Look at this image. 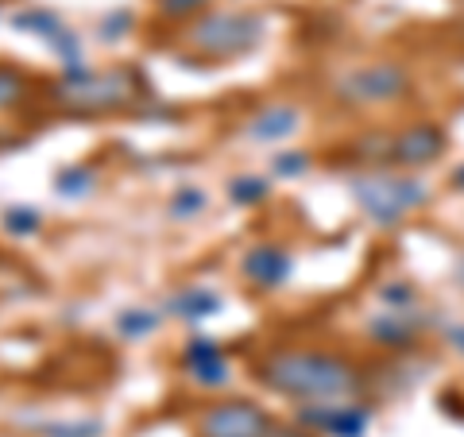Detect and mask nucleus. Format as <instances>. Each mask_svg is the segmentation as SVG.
I'll return each instance as SVG.
<instances>
[{"label":"nucleus","mask_w":464,"mask_h":437,"mask_svg":"<svg viewBox=\"0 0 464 437\" xmlns=\"http://www.w3.org/2000/svg\"><path fill=\"white\" fill-rule=\"evenodd\" d=\"M259 384L302 403H337L356 387V368L333 353H295L279 348L259 364Z\"/></svg>","instance_id":"1"},{"label":"nucleus","mask_w":464,"mask_h":437,"mask_svg":"<svg viewBox=\"0 0 464 437\" xmlns=\"http://www.w3.org/2000/svg\"><path fill=\"white\" fill-rule=\"evenodd\" d=\"M186 39L201 58H240L264 43V20L256 12H206L190 24Z\"/></svg>","instance_id":"2"},{"label":"nucleus","mask_w":464,"mask_h":437,"mask_svg":"<svg viewBox=\"0 0 464 437\" xmlns=\"http://www.w3.org/2000/svg\"><path fill=\"white\" fill-rule=\"evenodd\" d=\"M353 198L360 201L375 225H399V217L406 209L422 206L426 186L414 179H387V174H360L353 179Z\"/></svg>","instance_id":"3"},{"label":"nucleus","mask_w":464,"mask_h":437,"mask_svg":"<svg viewBox=\"0 0 464 437\" xmlns=\"http://www.w3.org/2000/svg\"><path fill=\"white\" fill-rule=\"evenodd\" d=\"M406 70L395 63H372L360 70H348L337 82V97L344 105H380V101H395L399 93H406Z\"/></svg>","instance_id":"4"},{"label":"nucleus","mask_w":464,"mask_h":437,"mask_svg":"<svg viewBox=\"0 0 464 437\" xmlns=\"http://www.w3.org/2000/svg\"><path fill=\"white\" fill-rule=\"evenodd\" d=\"M271 418L248 399H225L201 411L198 437H267Z\"/></svg>","instance_id":"5"},{"label":"nucleus","mask_w":464,"mask_h":437,"mask_svg":"<svg viewBox=\"0 0 464 437\" xmlns=\"http://www.w3.org/2000/svg\"><path fill=\"white\" fill-rule=\"evenodd\" d=\"M132 101V74L112 70V74H93L85 85H58V105L74 112H105Z\"/></svg>","instance_id":"6"},{"label":"nucleus","mask_w":464,"mask_h":437,"mask_svg":"<svg viewBox=\"0 0 464 437\" xmlns=\"http://www.w3.org/2000/svg\"><path fill=\"white\" fill-rule=\"evenodd\" d=\"M298 422L310 430H322L329 437H360L368 430L364 406H337V403H310L298 411Z\"/></svg>","instance_id":"7"},{"label":"nucleus","mask_w":464,"mask_h":437,"mask_svg":"<svg viewBox=\"0 0 464 437\" xmlns=\"http://www.w3.org/2000/svg\"><path fill=\"white\" fill-rule=\"evenodd\" d=\"M240 271H244V279H248L252 286L275 290V286L286 283L290 271H295V259H290L279 244H256V248H248V252H244Z\"/></svg>","instance_id":"8"},{"label":"nucleus","mask_w":464,"mask_h":437,"mask_svg":"<svg viewBox=\"0 0 464 437\" xmlns=\"http://www.w3.org/2000/svg\"><path fill=\"white\" fill-rule=\"evenodd\" d=\"M445 148V136L438 132L433 124H414V128H406V132L391 143V159L402 167H426L433 163V159L441 155Z\"/></svg>","instance_id":"9"},{"label":"nucleus","mask_w":464,"mask_h":437,"mask_svg":"<svg viewBox=\"0 0 464 437\" xmlns=\"http://www.w3.org/2000/svg\"><path fill=\"white\" fill-rule=\"evenodd\" d=\"M217 310H221V298L209 286H182L163 302V314L182 317V322H201V317H213Z\"/></svg>","instance_id":"10"},{"label":"nucleus","mask_w":464,"mask_h":437,"mask_svg":"<svg viewBox=\"0 0 464 437\" xmlns=\"http://www.w3.org/2000/svg\"><path fill=\"white\" fill-rule=\"evenodd\" d=\"M298 121L302 116H298L295 105H267L244 124V132H248L252 140H259V143H275V140H286L290 132H295Z\"/></svg>","instance_id":"11"},{"label":"nucleus","mask_w":464,"mask_h":437,"mask_svg":"<svg viewBox=\"0 0 464 437\" xmlns=\"http://www.w3.org/2000/svg\"><path fill=\"white\" fill-rule=\"evenodd\" d=\"M12 27H16V32H27V35H39L43 43H51L66 24L58 20V12H51V8H24V12L12 16Z\"/></svg>","instance_id":"12"},{"label":"nucleus","mask_w":464,"mask_h":437,"mask_svg":"<svg viewBox=\"0 0 464 437\" xmlns=\"http://www.w3.org/2000/svg\"><path fill=\"white\" fill-rule=\"evenodd\" d=\"M97 186V170L90 167V163H70V167H63L54 174V190H58V198H85Z\"/></svg>","instance_id":"13"},{"label":"nucleus","mask_w":464,"mask_h":437,"mask_svg":"<svg viewBox=\"0 0 464 437\" xmlns=\"http://www.w3.org/2000/svg\"><path fill=\"white\" fill-rule=\"evenodd\" d=\"M159 322H163V314H155V310H121L116 314V333L124 341H143L159 329Z\"/></svg>","instance_id":"14"},{"label":"nucleus","mask_w":464,"mask_h":437,"mask_svg":"<svg viewBox=\"0 0 464 437\" xmlns=\"http://www.w3.org/2000/svg\"><path fill=\"white\" fill-rule=\"evenodd\" d=\"M101 433H105L101 418H54L39 426V437H101Z\"/></svg>","instance_id":"15"},{"label":"nucleus","mask_w":464,"mask_h":437,"mask_svg":"<svg viewBox=\"0 0 464 437\" xmlns=\"http://www.w3.org/2000/svg\"><path fill=\"white\" fill-rule=\"evenodd\" d=\"M206 206H209V198H206L201 186H179V190L170 194L167 213H170V221H194V217H201Z\"/></svg>","instance_id":"16"},{"label":"nucleus","mask_w":464,"mask_h":437,"mask_svg":"<svg viewBox=\"0 0 464 437\" xmlns=\"http://www.w3.org/2000/svg\"><path fill=\"white\" fill-rule=\"evenodd\" d=\"M267 194H271V182L259 179V174H240V179L228 182V201L232 206H244V209L267 201Z\"/></svg>","instance_id":"17"},{"label":"nucleus","mask_w":464,"mask_h":437,"mask_svg":"<svg viewBox=\"0 0 464 437\" xmlns=\"http://www.w3.org/2000/svg\"><path fill=\"white\" fill-rule=\"evenodd\" d=\"M414 329V317H406V310H395V314H380L372 322V337L383 341V345H402L406 337H411Z\"/></svg>","instance_id":"18"},{"label":"nucleus","mask_w":464,"mask_h":437,"mask_svg":"<svg viewBox=\"0 0 464 437\" xmlns=\"http://www.w3.org/2000/svg\"><path fill=\"white\" fill-rule=\"evenodd\" d=\"M5 228H8L16 240L35 237V232L43 228V217H39V209H32V206H12V209H5Z\"/></svg>","instance_id":"19"},{"label":"nucleus","mask_w":464,"mask_h":437,"mask_svg":"<svg viewBox=\"0 0 464 437\" xmlns=\"http://www.w3.org/2000/svg\"><path fill=\"white\" fill-rule=\"evenodd\" d=\"M132 24H136V12L132 8H112V12L101 16L97 35L105 39V43H116V39H124L128 32H132Z\"/></svg>","instance_id":"20"},{"label":"nucleus","mask_w":464,"mask_h":437,"mask_svg":"<svg viewBox=\"0 0 464 437\" xmlns=\"http://www.w3.org/2000/svg\"><path fill=\"white\" fill-rule=\"evenodd\" d=\"M24 97H27V78L20 74V70H12V66H0V112L16 109Z\"/></svg>","instance_id":"21"},{"label":"nucleus","mask_w":464,"mask_h":437,"mask_svg":"<svg viewBox=\"0 0 464 437\" xmlns=\"http://www.w3.org/2000/svg\"><path fill=\"white\" fill-rule=\"evenodd\" d=\"M186 372H190V380H194V384H201V387H225V384H228V364H225V356L190 364Z\"/></svg>","instance_id":"22"},{"label":"nucleus","mask_w":464,"mask_h":437,"mask_svg":"<svg viewBox=\"0 0 464 437\" xmlns=\"http://www.w3.org/2000/svg\"><path fill=\"white\" fill-rule=\"evenodd\" d=\"M271 170L279 174V179H298V174L310 170V155L306 151H283L271 159Z\"/></svg>","instance_id":"23"},{"label":"nucleus","mask_w":464,"mask_h":437,"mask_svg":"<svg viewBox=\"0 0 464 437\" xmlns=\"http://www.w3.org/2000/svg\"><path fill=\"white\" fill-rule=\"evenodd\" d=\"M217 356H225V353H221V345H217L213 337H190L186 348H182L186 368H190V364H201V360H217Z\"/></svg>","instance_id":"24"},{"label":"nucleus","mask_w":464,"mask_h":437,"mask_svg":"<svg viewBox=\"0 0 464 437\" xmlns=\"http://www.w3.org/2000/svg\"><path fill=\"white\" fill-rule=\"evenodd\" d=\"M209 0H155L159 16H170V20H186V16H198Z\"/></svg>","instance_id":"25"},{"label":"nucleus","mask_w":464,"mask_h":437,"mask_svg":"<svg viewBox=\"0 0 464 437\" xmlns=\"http://www.w3.org/2000/svg\"><path fill=\"white\" fill-rule=\"evenodd\" d=\"M406 295H411L406 286H391V290H383V298H387V302H402Z\"/></svg>","instance_id":"26"},{"label":"nucleus","mask_w":464,"mask_h":437,"mask_svg":"<svg viewBox=\"0 0 464 437\" xmlns=\"http://www.w3.org/2000/svg\"><path fill=\"white\" fill-rule=\"evenodd\" d=\"M267 437H310V433H306V430H275V426H271Z\"/></svg>","instance_id":"27"},{"label":"nucleus","mask_w":464,"mask_h":437,"mask_svg":"<svg viewBox=\"0 0 464 437\" xmlns=\"http://www.w3.org/2000/svg\"><path fill=\"white\" fill-rule=\"evenodd\" d=\"M457 182H460V186H464V170H460V174H457Z\"/></svg>","instance_id":"28"}]
</instances>
